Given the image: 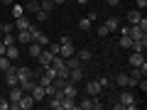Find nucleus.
<instances>
[{
  "label": "nucleus",
  "instance_id": "obj_1",
  "mask_svg": "<svg viewBox=\"0 0 147 110\" xmlns=\"http://www.w3.org/2000/svg\"><path fill=\"white\" fill-rule=\"evenodd\" d=\"M115 108L118 110H120V108H127V110H135L137 108V103H135V95H132L130 93V91H123V93H120V100H118V103H115Z\"/></svg>",
  "mask_w": 147,
  "mask_h": 110
},
{
  "label": "nucleus",
  "instance_id": "obj_2",
  "mask_svg": "<svg viewBox=\"0 0 147 110\" xmlns=\"http://www.w3.org/2000/svg\"><path fill=\"white\" fill-rule=\"evenodd\" d=\"M59 54H61L64 59H69V56H74V54H76L71 37H61V42H59Z\"/></svg>",
  "mask_w": 147,
  "mask_h": 110
},
{
  "label": "nucleus",
  "instance_id": "obj_3",
  "mask_svg": "<svg viewBox=\"0 0 147 110\" xmlns=\"http://www.w3.org/2000/svg\"><path fill=\"white\" fill-rule=\"evenodd\" d=\"M127 64H132V66H140L142 71L147 73V61H145V54H140V52H130V59H127Z\"/></svg>",
  "mask_w": 147,
  "mask_h": 110
},
{
  "label": "nucleus",
  "instance_id": "obj_4",
  "mask_svg": "<svg viewBox=\"0 0 147 110\" xmlns=\"http://www.w3.org/2000/svg\"><path fill=\"white\" fill-rule=\"evenodd\" d=\"M30 95L34 98V103H42V100L47 98V93H44V86H42V83H34V88L30 91Z\"/></svg>",
  "mask_w": 147,
  "mask_h": 110
},
{
  "label": "nucleus",
  "instance_id": "obj_5",
  "mask_svg": "<svg viewBox=\"0 0 147 110\" xmlns=\"http://www.w3.org/2000/svg\"><path fill=\"white\" fill-rule=\"evenodd\" d=\"M15 73H17V83H25L32 78V71L27 66H15Z\"/></svg>",
  "mask_w": 147,
  "mask_h": 110
},
{
  "label": "nucleus",
  "instance_id": "obj_6",
  "mask_svg": "<svg viewBox=\"0 0 147 110\" xmlns=\"http://www.w3.org/2000/svg\"><path fill=\"white\" fill-rule=\"evenodd\" d=\"M61 93H64V98H76V95H79V88H76L71 81H66L64 88H61Z\"/></svg>",
  "mask_w": 147,
  "mask_h": 110
},
{
  "label": "nucleus",
  "instance_id": "obj_7",
  "mask_svg": "<svg viewBox=\"0 0 147 110\" xmlns=\"http://www.w3.org/2000/svg\"><path fill=\"white\" fill-rule=\"evenodd\" d=\"M132 52H140V54H145V49H147V34L145 37H140V39H132Z\"/></svg>",
  "mask_w": 147,
  "mask_h": 110
},
{
  "label": "nucleus",
  "instance_id": "obj_8",
  "mask_svg": "<svg viewBox=\"0 0 147 110\" xmlns=\"http://www.w3.org/2000/svg\"><path fill=\"white\" fill-rule=\"evenodd\" d=\"M15 42H17V44H30V42H32V34H30V30H17V34H15Z\"/></svg>",
  "mask_w": 147,
  "mask_h": 110
},
{
  "label": "nucleus",
  "instance_id": "obj_9",
  "mask_svg": "<svg viewBox=\"0 0 147 110\" xmlns=\"http://www.w3.org/2000/svg\"><path fill=\"white\" fill-rule=\"evenodd\" d=\"M127 76H130V81H132V83H135V86H137V83H140V81H142V78H145V71H142V68H140V66H132V71H130V73H127Z\"/></svg>",
  "mask_w": 147,
  "mask_h": 110
},
{
  "label": "nucleus",
  "instance_id": "obj_10",
  "mask_svg": "<svg viewBox=\"0 0 147 110\" xmlns=\"http://www.w3.org/2000/svg\"><path fill=\"white\" fill-rule=\"evenodd\" d=\"M81 78H84V68H81V66L69 68V81H71V83H79Z\"/></svg>",
  "mask_w": 147,
  "mask_h": 110
},
{
  "label": "nucleus",
  "instance_id": "obj_11",
  "mask_svg": "<svg viewBox=\"0 0 147 110\" xmlns=\"http://www.w3.org/2000/svg\"><path fill=\"white\" fill-rule=\"evenodd\" d=\"M5 86H10V88H12V86H17V73H15V66H10V68L5 71Z\"/></svg>",
  "mask_w": 147,
  "mask_h": 110
},
{
  "label": "nucleus",
  "instance_id": "obj_12",
  "mask_svg": "<svg viewBox=\"0 0 147 110\" xmlns=\"http://www.w3.org/2000/svg\"><path fill=\"white\" fill-rule=\"evenodd\" d=\"M86 93L88 95H98V93H103V86H100L98 81H91V83H86Z\"/></svg>",
  "mask_w": 147,
  "mask_h": 110
},
{
  "label": "nucleus",
  "instance_id": "obj_13",
  "mask_svg": "<svg viewBox=\"0 0 147 110\" xmlns=\"http://www.w3.org/2000/svg\"><path fill=\"white\" fill-rule=\"evenodd\" d=\"M5 56L10 59V61H17V59H20V49H17L15 44H7L5 47Z\"/></svg>",
  "mask_w": 147,
  "mask_h": 110
},
{
  "label": "nucleus",
  "instance_id": "obj_14",
  "mask_svg": "<svg viewBox=\"0 0 147 110\" xmlns=\"http://www.w3.org/2000/svg\"><path fill=\"white\" fill-rule=\"evenodd\" d=\"M22 93H25V91H22V86H20V83L12 86V88H10V98H7V100H10V103H17V100L22 98Z\"/></svg>",
  "mask_w": 147,
  "mask_h": 110
},
{
  "label": "nucleus",
  "instance_id": "obj_15",
  "mask_svg": "<svg viewBox=\"0 0 147 110\" xmlns=\"http://www.w3.org/2000/svg\"><path fill=\"white\" fill-rule=\"evenodd\" d=\"M42 44H37V42H30V47H27V52H30V56L32 59H37V56H39V54H42Z\"/></svg>",
  "mask_w": 147,
  "mask_h": 110
},
{
  "label": "nucleus",
  "instance_id": "obj_16",
  "mask_svg": "<svg viewBox=\"0 0 147 110\" xmlns=\"http://www.w3.org/2000/svg\"><path fill=\"white\" fill-rule=\"evenodd\" d=\"M115 83H120L123 88H130V86H135V83H132V81H130V76H127V73H118Z\"/></svg>",
  "mask_w": 147,
  "mask_h": 110
},
{
  "label": "nucleus",
  "instance_id": "obj_17",
  "mask_svg": "<svg viewBox=\"0 0 147 110\" xmlns=\"http://www.w3.org/2000/svg\"><path fill=\"white\" fill-rule=\"evenodd\" d=\"M12 25H15V30H27V27H30L32 22L27 20L25 15H22V17H15V22H12Z\"/></svg>",
  "mask_w": 147,
  "mask_h": 110
},
{
  "label": "nucleus",
  "instance_id": "obj_18",
  "mask_svg": "<svg viewBox=\"0 0 147 110\" xmlns=\"http://www.w3.org/2000/svg\"><path fill=\"white\" fill-rule=\"evenodd\" d=\"M76 108H79L76 98H64L61 100V110H76Z\"/></svg>",
  "mask_w": 147,
  "mask_h": 110
},
{
  "label": "nucleus",
  "instance_id": "obj_19",
  "mask_svg": "<svg viewBox=\"0 0 147 110\" xmlns=\"http://www.w3.org/2000/svg\"><path fill=\"white\" fill-rule=\"evenodd\" d=\"M105 27H108V32H118L120 20H118V17H108V20H105Z\"/></svg>",
  "mask_w": 147,
  "mask_h": 110
},
{
  "label": "nucleus",
  "instance_id": "obj_20",
  "mask_svg": "<svg viewBox=\"0 0 147 110\" xmlns=\"http://www.w3.org/2000/svg\"><path fill=\"white\" fill-rule=\"evenodd\" d=\"M140 20H142V12L140 10H130V12H127V22H130V25H137Z\"/></svg>",
  "mask_w": 147,
  "mask_h": 110
},
{
  "label": "nucleus",
  "instance_id": "obj_21",
  "mask_svg": "<svg viewBox=\"0 0 147 110\" xmlns=\"http://www.w3.org/2000/svg\"><path fill=\"white\" fill-rule=\"evenodd\" d=\"M76 66H84V61H81V59L74 54V56H69V59H66V68H76Z\"/></svg>",
  "mask_w": 147,
  "mask_h": 110
},
{
  "label": "nucleus",
  "instance_id": "obj_22",
  "mask_svg": "<svg viewBox=\"0 0 147 110\" xmlns=\"http://www.w3.org/2000/svg\"><path fill=\"white\" fill-rule=\"evenodd\" d=\"M118 44H120V49H130L132 47V37L130 34H120V42Z\"/></svg>",
  "mask_w": 147,
  "mask_h": 110
},
{
  "label": "nucleus",
  "instance_id": "obj_23",
  "mask_svg": "<svg viewBox=\"0 0 147 110\" xmlns=\"http://www.w3.org/2000/svg\"><path fill=\"white\" fill-rule=\"evenodd\" d=\"M22 5H25V10H27V12H32V15L39 10V3H37V0H27V3H22Z\"/></svg>",
  "mask_w": 147,
  "mask_h": 110
},
{
  "label": "nucleus",
  "instance_id": "obj_24",
  "mask_svg": "<svg viewBox=\"0 0 147 110\" xmlns=\"http://www.w3.org/2000/svg\"><path fill=\"white\" fill-rule=\"evenodd\" d=\"M76 56H79L81 61H91V56H93V52H91V49H81V52L76 54Z\"/></svg>",
  "mask_w": 147,
  "mask_h": 110
},
{
  "label": "nucleus",
  "instance_id": "obj_25",
  "mask_svg": "<svg viewBox=\"0 0 147 110\" xmlns=\"http://www.w3.org/2000/svg\"><path fill=\"white\" fill-rule=\"evenodd\" d=\"M10 66H12V61L5 56V54H3V56H0V71H7Z\"/></svg>",
  "mask_w": 147,
  "mask_h": 110
},
{
  "label": "nucleus",
  "instance_id": "obj_26",
  "mask_svg": "<svg viewBox=\"0 0 147 110\" xmlns=\"http://www.w3.org/2000/svg\"><path fill=\"white\" fill-rule=\"evenodd\" d=\"M34 42H37V44H42V47H47V44H49V37L44 34V32H39V34L34 37Z\"/></svg>",
  "mask_w": 147,
  "mask_h": 110
},
{
  "label": "nucleus",
  "instance_id": "obj_27",
  "mask_svg": "<svg viewBox=\"0 0 147 110\" xmlns=\"http://www.w3.org/2000/svg\"><path fill=\"white\" fill-rule=\"evenodd\" d=\"M39 7H42V10H47V12H52L57 5H54V0H42V3H39Z\"/></svg>",
  "mask_w": 147,
  "mask_h": 110
},
{
  "label": "nucleus",
  "instance_id": "obj_28",
  "mask_svg": "<svg viewBox=\"0 0 147 110\" xmlns=\"http://www.w3.org/2000/svg\"><path fill=\"white\" fill-rule=\"evenodd\" d=\"M34 15H37V20H39V22H47V20H49V12H47V10H42V7H39Z\"/></svg>",
  "mask_w": 147,
  "mask_h": 110
},
{
  "label": "nucleus",
  "instance_id": "obj_29",
  "mask_svg": "<svg viewBox=\"0 0 147 110\" xmlns=\"http://www.w3.org/2000/svg\"><path fill=\"white\" fill-rule=\"evenodd\" d=\"M25 15V5H12V17H22Z\"/></svg>",
  "mask_w": 147,
  "mask_h": 110
},
{
  "label": "nucleus",
  "instance_id": "obj_30",
  "mask_svg": "<svg viewBox=\"0 0 147 110\" xmlns=\"http://www.w3.org/2000/svg\"><path fill=\"white\" fill-rule=\"evenodd\" d=\"M79 27H81V30H84V32H88V30H91V20H88V17H81Z\"/></svg>",
  "mask_w": 147,
  "mask_h": 110
},
{
  "label": "nucleus",
  "instance_id": "obj_31",
  "mask_svg": "<svg viewBox=\"0 0 147 110\" xmlns=\"http://www.w3.org/2000/svg\"><path fill=\"white\" fill-rule=\"evenodd\" d=\"M20 86H22V91H25V93H30V91L34 88V81L30 78V81H25V83H20Z\"/></svg>",
  "mask_w": 147,
  "mask_h": 110
},
{
  "label": "nucleus",
  "instance_id": "obj_32",
  "mask_svg": "<svg viewBox=\"0 0 147 110\" xmlns=\"http://www.w3.org/2000/svg\"><path fill=\"white\" fill-rule=\"evenodd\" d=\"M3 42H5V47H7V44H17V42H15V34H12V32H7Z\"/></svg>",
  "mask_w": 147,
  "mask_h": 110
},
{
  "label": "nucleus",
  "instance_id": "obj_33",
  "mask_svg": "<svg viewBox=\"0 0 147 110\" xmlns=\"http://www.w3.org/2000/svg\"><path fill=\"white\" fill-rule=\"evenodd\" d=\"M108 34H110V32H108V27H105V25H100V27H98V37H100V39H105Z\"/></svg>",
  "mask_w": 147,
  "mask_h": 110
},
{
  "label": "nucleus",
  "instance_id": "obj_34",
  "mask_svg": "<svg viewBox=\"0 0 147 110\" xmlns=\"http://www.w3.org/2000/svg\"><path fill=\"white\" fill-rule=\"evenodd\" d=\"M39 83H42V86H49V83H52V76H47V73H42V78H39Z\"/></svg>",
  "mask_w": 147,
  "mask_h": 110
},
{
  "label": "nucleus",
  "instance_id": "obj_35",
  "mask_svg": "<svg viewBox=\"0 0 147 110\" xmlns=\"http://www.w3.org/2000/svg\"><path fill=\"white\" fill-rule=\"evenodd\" d=\"M7 108H10V100H7V98H0V110H7Z\"/></svg>",
  "mask_w": 147,
  "mask_h": 110
},
{
  "label": "nucleus",
  "instance_id": "obj_36",
  "mask_svg": "<svg viewBox=\"0 0 147 110\" xmlns=\"http://www.w3.org/2000/svg\"><path fill=\"white\" fill-rule=\"evenodd\" d=\"M47 49H49L52 54H59V44H47Z\"/></svg>",
  "mask_w": 147,
  "mask_h": 110
},
{
  "label": "nucleus",
  "instance_id": "obj_37",
  "mask_svg": "<svg viewBox=\"0 0 147 110\" xmlns=\"http://www.w3.org/2000/svg\"><path fill=\"white\" fill-rule=\"evenodd\" d=\"M12 30H15V25H7V22L3 25V32H5V34H7V32H12Z\"/></svg>",
  "mask_w": 147,
  "mask_h": 110
},
{
  "label": "nucleus",
  "instance_id": "obj_38",
  "mask_svg": "<svg viewBox=\"0 0 147 110\" xmlns=\"http://www.w3.org/2000/svg\"><path fill=\"white\" fill-rule=\"evenodd\" d=\"M98 83L103 86V88H108V86H110V81H108V78H105V76H103V78H98Z\"/></svg>",
  "mask_w": 147,
  "mask_h": 110
},
{
  "label": "nucleus",
  "instance_id": "obj_39",
  "mask_svg": "<svg viewBox=\"0 0 147 110\" xmlns=\"http://www.w3.org/2000/svg\"><path fill=\"white\" fill-rule=\"evenodd\" d=\"M88 20H91V22H93V20H98V12H96V10H91V12H88Z\"/></svg>",
  "mask_w": 147,
  "mask_h": 110
},
{
  "label": "nucleus",
  "instance_id": "obj_40",
  "mask_svg": "<svg viewBox=\"0 0 147 110\" xmlns=\"http://www.w3.org/2000/svg\"><path fill=\"white\" fill-rule=\"evenodd\" d=\"M137 7H142V10H145V7H147V0H137Z\"/></svg>",
  "mask_w": 147,
  "mask_h": 110
},
{
  "label": "nucleus",
  "instance_id": "obj_41",
  "mask_svg": "<svg viewBox=\"0 0 147 110\" xmlns=\"http://www.w3.org/2000/svg\"><path fill=\"white\" fill-rule=\"evenodd\" d=\"M108 5H120V0H105Z\"/></svg>",
  "mask_w": 147,
  "mask_h": 110
},
{
  "label": "nucleus",
  "instance_id": "obj_42",
  "mask_svg": "<svg viewBox=\"0 0 147 110\" xmlns=\"http://www.w3.org/2000/svg\"><path fill=\"white\" fill-rule=\"evenodd\" d=\"M5 54V42H0V56Z\"/></svg>",
  "mask_w": 147,
  "mask_h": 110
},
{
  "label": "nucleus",
  "instance_id": "obj_43",
  "mask_svg": "<svg viewBox=\"0 0 147 110\" xmlns=\"http://www.w3.org/2000/svg\"><path fill=\"white\" fill-rule=\"evenodd\" d=\"M54 5H66V0H54Z\"/></svg>",
  "mask_w": 147,
  "mask_h": 110
},
{
  "label": "nucleus",
  "instance_id": "obj_44",
  "mask_svg": "<svg viewBox=\"0 0 147 110\" xmlns=\"http://www.w3.org/2000/svg\"><path fill=\"white\" fill-rule=\"evenodd\" d=\"M0 3H3V5H12V0H0Z\"/></svg>",
  "mask_w": 147,
  "mask_h": 110
},
{
  "label": "nucleus",
  "instance_id": "obj_45",
  "mask_svg": "<svg viewBox=\"0 0 147 110\" xmlns=\"http://www.w3.org/2000/svg\"><path fill=\"white\" fill-rule=\"evenodd\" d=\"M88 3H91V0H79V5H88Z\"/></svg>",
  "mask_w": 147,
  "mask_h": 110
},
{
  "label": "nucleus",
  "instance_id": "obj_46",
  "mask_svg": "<svg viewBox=\"0 0 147 110\" xmlns=\"http://www.w3.org/2000/svg\"><path fill=\"white\" fill-rule=\"evenodd\" d=\"M0 32H3V22H0Z\"/></svg>",
  "mask_w": 147,
  "mask_h": 110
},
{
  "label": "nucleus",
  "instance_id": "obj_47",
  "mask_svg": "<svg viewBox=\"0 0 147 110\" xmlns=\"http://www.w3.org/2000/svg\"><path fill=\"white\" fill-rule=\"evenodd\" d=\"M22 3H27V0H22Z\"/></svg>",
  "mask_w": 147,
  "mask_h": 110
}]
</instances>
